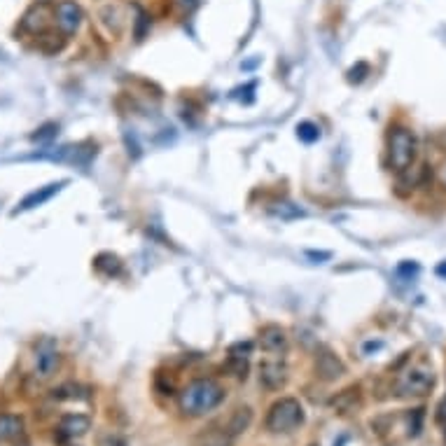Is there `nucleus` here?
<instances>
[{"instance_id":"f257e3e1","label":"nucleus","mask_w":446,"mask_h":446,"mask_svg":"<svg viewBox=\"0 0 446 446\" xmlns=\"http://www.w3.org/2000/svg\"><path fill=\"white\" fill-rule=\"evenodd\" d=\"M224 402V388L215 378H194L178 392V409L187 418H201Z\"/></svg>"},{"instance_id":"f03ea898","label":"nucleus","mask_w":446,"mask_h":446,"mask_svg":"<svg viewBox=\"0 0 446 446\" xmlns=\"http://www.w3.org/2000/svg\"><path fill=\"white\" fill-rule=\"evenodd\" d=\"M304 407L297 397H281L278 402L271 404L264 425L274 435H288V432H295L304 423Z\"/></svg>"},{"instance_id":"7ed1b4c3","label":"nucleus","mask_w":446,"mask_h":446,"mask_svg":"<svg viewBox=\"0 0 446 446\" xmlns=\"http://www.w3.org/2000/svg\"><path fill=\"white\" fill-rule=\"evenodd\" d=\"M388 159H390V169L392 171H407L416 159V138L414 133L404 126H397L390 133L388 141Z\"/></svg>"},{"instance_id":"20e7f679","label":"nucleus","mask_w":446,"mask_h":446,"mask_svg":"<svg viewBox=\"0 0 446 446\" xmlns=\"http://www.w3.org/2000/svg\"><path fill=\"white\" fill-rule=\"evenodd\" d=\"M435 371L418 364V367H409L407 371L397 376L395 381V395L399 397H423L435 388Z\"/></svg>"},{"instance_id":"39448f33","label":"nucleus","mask_w":446,"mask_h":446,"mask_svg":"<svg viewBox=\"0 0 446 446\" xmlns=\"http://www.w3.org/2000/svg\"><path fill=\"white\" fill-rule=\"evenodd\" d=\"M84 12L75 0H59L54 8V22L63 36H75L82 26Z\"/></svg>"},{"instance_id":"423d86ee","label":"nucleus","mask_w":446,"mask_h":446,"mask_svg":"<svg viewBox=\"0 0 446 446\" xmlns=\"http://www.w3.org/2000/svg\"><path fill=\"white\" fill-rule=\"evenodd\" d=\"M259 383L266 390H281L288 383V367L283 360H264L259 364Z\"/></svg>"},{"instance_id":"0eeeda50","label":"nucleus","mask_w":446,"mask_h":446,"mask_svg":"<svg viewBox=\"0 0 446 446\" xmlns=\"http://www.w3.org/2000/svg\"><path fill=\"white\" fill-rule=\"evenodd\" d=\"M91 428V418L84 414H66L59 421V439H75L86 435Z\"/></svg>"},{"instance_id":"6e6552de","label":"nucleus","mask_w":446,"mask_h":446,"mask_svg":"<svg viewBox=\"0 0 446 446\" xmlns=\"http://www.w3.org/2000/svg\"><path fill=\"white\" fill-rule=\"evenodd\" d=\"M316 371H318V376L325 378V381H337V378H341L346 374V367L334 353L321 351L316 355Z\"/></svg>"},{"instance_id":"1a4fd4ad","label":"nucleus","mask_w":446,"mask_h":446,"mask_svg":"<svg viewBox=\"0 0 446 446\" xmlns=\"http://www.w3.org/2000/svg\"><path fill=\"white\" fill-rule=\"evenodd\" d=\"M59 362H61L59 351L52 344H43V346H40V351H38V355H36V374L40 378L54 376V371L59 369Z\"/></svg>"},{"instance_id":"9d476101","label":"nucleus","mask_w":446,"mask_h":446,"mask_svg":"<svg viewBox=\"0 0 446 446\" xmlns=\"http://www.w3.org/2000/svg\"><path fill=\"white\" fill-rule=\"evenodd\" d=\"M259 346L266 353H285L288 351V334L278 325H266L259 330Z\"/></svg>"},{"instance_id":"9b49d317","label":"nucleus","mask_w":446,"mask_h":446,"mask_svg":"<svg viewBox=\"0 0 446 446\" xmlns=\"http://www.w3.org/2000/svg\"><path fill=\"white\" fill-rule=\"evenodd\" d=\"M47 22H49V8L45 3H40V5H33V8L24 15L22 29L26 33L38 36V33H43L45 29H47Z\"/></svg>"},{"instance_id":"f8f14e48","label":"nucleus","mask_w":446,"mask_h":446,"mask_svg":"<svg viewBox=\"0 0 446 446\" xmlns=\"http://www.w3.org/2000/svg\"><path fill=\"white\" fill-rule=\"evenodd\" d=\"M362 397H360V385H351V388L341 390L339 395L332 399V409L337 411V414H351V411H355L357 407H360Z\"/></svg>"},{"instance_id":"ddd939ff","label":"nucleus","mask_w":446,"mask_h":446,"mask_svg":"<svg viewBox=\"0 0 446 446\" xmlns=\"http://www.w3.org/2000/svg\"><path fill=\"white\" fill-rule=\"evenodd\" d=\"M24 435V418L15 414H0V442H17Z\"/></svg>"},{"instance_id":"4468645a","label":"nucleus","mask_w":446,"mask_h":446,"mask_svg":"<svg viewBox=\"0 0 446 446\" xmlns=\"http://www.w3.org/2000/svg\"><path fill=\"white\" fill-rule=\"evenodd\" d=\"M63 185L66 183H52V185H47V187L33 192V194H29L22 203H19V210H31V208H36V206H43L45 201H49V199L54 197Z\"/></svg>"},{"instance_id":"2eb2a0df","label":"nucleus","mask_w":446,"mask_h":446,"mask_svg":"<svg viewBox=\"0 0 446 446\" xmlns=\"http://www.w3.org/2000/svg\"><path fill=\"white\" fill-rule=\"evenodd\" d=\"M250 423H252V409L250 407H238L234 414H231L224 430H227L231 437H238L250 428Z\"/></svg>"},{"instance_id":"dca6fc26","label":"nucleus","mask_w":446,"mask_h":446,"mask_svg":"<svg viewBox=\"0 0 446 446\" xmlns=\"http://www.w3.org/2000/svg\"><path fill=\"white\" fill-rule=\"evenodd\" d=\"M231 442H234V437L229 435L227 430H208L206 435H201V439H199L197 446H231Z\"/></svg>"},{"instance_id":"f3484780","label":"nucleus","mask_w":446,"mask_h":446,"mask_svg":"<svg viewBox=\"0 0 446 446\" xmlns=\"http://www.w3.org/2000/svg\"><path fill=\"white\" fill-rule=\"evenodd\" d=\"M96 269L105 276H117L122 271V262H119V257L110 255V252H103V255L96 257Z\"/></svg>"},{"instance_id":"a211bd4d","label":"nucleus","mask_w":446,"mask_h":446,"mask_svg":"<svg viewBox=\"0 0 446 446\" xmlns=\"http://www.w3.org/2000/svg\"><path fill=\"white\" fill-rule=\"evenodd\" d=\"M297 136H299V141H304V143H316L318 138H321V129H318L314 122H302L297 126Z\"/></svg>"},{"instance_id":"6ab92c4d","label":"nucleus","mask_w":446,"mask_h":446,"mask_svg":"<svg viewBox=\"0 0 446 446\" xmlns=\"http://www.w3.org/2000/svg\"><path fill=\"white\" fill-rule=\"evenodd\" d=\"M423 421H425V409L423 407H418V409L411 411V414H409V430H407V435L409 437H418V435H421Z\"/></svg>"},{"instance_id":"aec40b11","label":"nucleus","mask_w":446,"mask_h":446,"mask_svg":"<svg viewBox=\"0 0 446 446\" xmlns=\"http://www.w3.org/2000/svg\"><path fill=\"white\" fill-rule=\"evenodd\" d=\"M252 353V341H236L229 346V357H241V360H248Z\"/></svg>"},{"instance_id":"412c9836","label":"nucleus","mask_w":446,"mask_h":446,"mask_svg":"<svg viewBox=\"0 0 446 446\" xmlns=\"http://www.w3.org/2000/svg\"><path fill=\"white\" fill-rule=\"evenodd\" d=\"M229 369L234 371L236 378H243L248 376V360H241V357H229Z\"/></svg>"},{"instance_id":"4be33fe9","label":"nucleus","mask_w":446,"mask_h":446,"mask_svg":"<svg viewBox=\"0 0 446 446\" xmlns=\"http://www.w3.org/2000/svg\"><path fill=\"white\" fill-rule=\"evenodd\" d=\"M54 397L56 399H79V397H84V395H79L77 385L68 383V385H61L59 390H54Z\"/></svg>"},{"instance_id":"5701e85b","label":"nucleus","mask_w":446,"mask_h":446,"mask_svg":"<svg viewBox=\"0 0 446 446\" xmlns=\"http://www.w3.org/2000/svg\"><path fill=\"white\" fill-rule=\"evenodd\" d=\"M367 72H369L367 63H357L355 68L348 70V79H351V82H362V79L367 77Z\"/></svg>"},{"instance_id":"b1692460","label":"nucleus","mask_w":446,"mask_h":446,"mask_svg":"<svg viewBox=\"0 0 446 446\" xmlns=\"http://www.w3.org/2000/svg\"><path fill=\"white\" fill-rule=\"evenodd\" d=\"M281 208H274L276 215H281V217H297V215H302V210L297 208V206H292V203H278Z\"/></svg>"},{"instance_id":"393cba45","label":"nucleus","mask_w":446,"mask_h":446,"mask_svg":"<svg viewBox=\"0 0 446 446\" xmlns=\"http://www.w3.org/2000/svg\"><path fill=\"white\" fill-rule=\"evenodd\" d=\"M56 131H59L56 124H45L38 133H33V141H45V138H52V136H56Z\"/></svg>"},{"instance_id":"a878e982","label":"nucleus","mask_w":446,"mask_h":446,"mask_svg":"<svg viewBox=\"0 0 446 446\" xmlns=\"http://www.w3.org/2000/svg\"><path fill=\"white\" fill-rule=\"evenodd\" d=\"M98 446H126V442L117 435H105V437H101Z\"/></svg>"},{"instance_id":"bb28decb","label":"nucleus","mask_w":446,"mask_h":446,"mask_svg":"<svg viewBox=\"0 0 446 446\" xmlns=\"http://www.w3.org/2000/svg\"><path fill=\"white\" fill-rule=\"evenodd\" d=\"M437 423L439 425H446V399H442V404L437 407Z\"/></svg>"},{"instance_id":"cd10ccee","label":"nucleus","mask_w":446,"mask_h":446,"mask_svg":"<svg viewBox=\"0 0 446 446\" xmlns=\"http://www.w3.org/2000/svg\"><path fill=\"white\" fill-rule=\"evenodd\" d=\"M399 274H416L418 271V266L416 264H411V262H404V264H399Z\"/></svg>"},{"instance_id":"c85d7f7f","label":"nucleus","mask_w":446,"mask_h":446,"mask_svg":"<svg viewBox=\"0 0 446 446\" xmlns=\"http://www.w3.org/2000/svg\"><path fill=\"white\" fill-rule=\"evenodd\" d=\"M437 180H439V185H442V187L446 190V162L437 169Z\"/></svg>"},{"instance_id":"c756f323","label":"nucleus","mask_w":446,"mask_h":446,"mask_svg":"<svg viewBox=\"0 0 446 446\" xmlns=\"http://www.w3.org/2000/svg\"><path fill=\"white\" fill-rule=\"evenodd\" d=\"M381 341H369V344H364V353H369V351H378L381 348Z\"/></svg>"},{"instance_id":"7c9ffc66","label":"nucleus","mask_w":446,"mask_h":446,"mask_svg":"<svg viewBox=\"0 0 446 446\" xmlns=\"http://www.w3.org/2000/svg\"><path fill=\"white\" fill-rule=\"evenodd\" d=\"M309 257H318V259H328L330 252H309Z\"/></svg>"},{"instance_id":"2f4dec72","label":"nucleus","mask_w":446,"mask_h":446,"mask_svg":"<svg viewBox=\"0 0 446 446\" xmlns=\"http://www.w3.org/2000/svg\"><path fill=\"white\" fill-rule=\"evenodd\" d=\"M437 276H442V278H446V262H442L437 266Z\"/></svg>"},{"instance_id":"473e14b6","label":"nucleus","mask_w":446,"mask_h":446,"mask_svg":"<svg viewBox=\"0 0 446 446\" xmlns=\"http://www.w3.org/2000/svg\"><path fill=\"white\" fill-rule=\"evenodd\" d=\"M17 446H31V442H29V439H26V437L22 435V437L17 439Z\"/></svg>"},{"instance_id":"72a5a7b5","label":"nucleus","mask_w":446,"mask_h":446,"mask_svg":"<svg viewBox=\"0 0 446 446\" xmlns=\"http://www.w3.org/2000/svg\"><path fill=\"white\" fill-rule=\"evenodd\" d=\"M439 145H442V148L446 150V131L439 133Z\"/></svg>"},{"instance_id":"f704fd0d","label":"nucleus","mask_w":446,"mask_h":446,"mask_svg":"<svg viewBox=\"0 0 446 446\" xmlns=\"http://www.w3.org/2000/svg\"><path fill=\"white\" fill-rule=\"evenodd\" d=\"M385 446H397V444H385Z\"/></svg>"},{"instance_id":"c9c22d12","label":"nucleus","mask_w":446,"mask_h":446,"mask_svg":"<svg viewBox=\"0 0 446 446\" xmlns=\"http://www.w3.org/2000/svg\"><path fill=\"white\" fill-rule=\"evenodd\" d=\"M309 446H321V444H309Z\"/></svg>"}]
</instances>
